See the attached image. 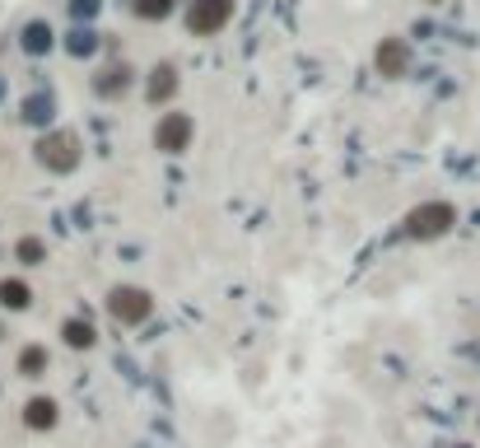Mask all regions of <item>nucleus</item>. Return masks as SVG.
<instances>
[{
    "label": "nucleus",
    "mask_w": 480,
    "mask_h": 448,
    "mask_svg": "<svg viewBox=\"0 0 480 448\" xmlns=\"http://www.w3.org/2000/svg\"><path fill=\"white\" fill-rule=\"evenodd\" d=\"M452 224H457V211L448 201H425V206H415L406 215V234L410 238H438V234H448Z\"/></svg>",
    "instance_id": "nucleus-1"
},
{
    "label": "nucleus",
    "mask_w": 480,
    "mask_h": 448,
    "mask_svg": "<svg viewBox=\"0 0 480 448\" xmlns=\"http://www.w3.org/2000/svg\"><path fill=\"white\" fill-rule=\"evenodd\" d=\"M410 66V47L401 43V37H387V43L378 47V71L383 75H406Z\"/></svg>",
    "instance_id": "nucleus-6"
},
{
    "label": "nucleus",
    "mask_w": 480,
    "mask_h": 448,
    "mask_svg": "<svg viewBox=\"0 0 480 448\" xmlns=\"http://www.w3.org/2000/svg\"><path fill=\"white\" fill-rule=\"evenodd\" d=\"M70 52H75V56L94 52V33H75V37H70Z\"/></svg>",
    "instance_id": "nucleus-16"
},
{
    "label": "nucleus",
    "mask_w": 480,
    "mask_h": 448,
    "mask_svg": "<svg viewBox=\"0 0 480 448\" xmlns=\"http://www.w3.org/2000/svg\"><path fill=\"white\" fill-rule=\"evenodd\" d=\"M173 89H178V71L173 66H154L150 71V98L159 104V98H173Z\"/></svg>",
    "instance_id": "nucleus-9"
},
{
    "label": "nucleus",
    "mask_w": 480,
    "mask_h": 448,
    "mask_svg": "<svg viewBox=\"0 0 480 448\" xmlns=\"http://www.w3.org/2000/svg\"><path fill=\"white\" fill-rule=\"evenodd\" d=\"M37 159H43V169L52 173H70L79 164V136L75 131H52L37 140Z\"/></svg>",
    "instance_id": "nucleus-2"
},
{
    "label": "nucleus",
    "mask_w": 480,
    "mask_h": 448,
    "mask_svg": "<svg viewBox=\"0 0 480 448\" xmlns=\"http://www.w3.org/2000/svg\"><path fill=\"white\" fill-rule=\"evenodd\" d=\"M234 14V0H196L192 14H186V29L192 33H219Z\"/></svg>",
    "instance_id": "nucleus-4"
},
{
    "label": "nucleus",
    "mask_w": 480,
    "mask_h": 448,
    "mask_svg": "<svg viewBox=\"0 0 480 448\" xmlns=\"http://www.w3.org/2000/svg\"><path fill=\"white\" fill-rule=\"evenodd\" d=\"M186 140H192V117H186V112H169V117L159 121V131H154V145L159 150L178 154V150H186Z\"/></svg>",
    "instance_id": "nucleus-5"
},
{
    "label": "nucleus",
    "mask_w": 480,
    "mask_h": 448,
    "mask_svg": "<svg viewBox=\"0 0 480 448\" xmlns=\"http://www.w3.org/2000/svg\"><path fill=\"white\" fill-rule=\"evenodd\" d=\"M131 89V66H108L98 75V94L103 98H117V94H127Z\"/></svg>",
    "instance_id": "nucleus-8"
},
{
    "label": "nucleus",
    "mask_w": 480,
    "mask_h": 448,
    "mask_svg": "<svg viewBox=\"0 0 480 448\" xmlns=\"http://www.w3.org/2000/svg\"><path fill=\"white\" fill-rule=\"evenodd\" d=\"M24 425H29V430H52V425H56V402L52 397H33L24 406Z\"/></svg>",
    "instance_id": "nucleus-7"
},
{
    "label": "nucleus",
    "mask_w": 480,
    "mask_h": 448,
    "mask_svg": "<svg viewBox=\"0 0 480 448\" xmlns=\"http://www.w3.org/2000/svg\"><path fill=\"white\" fill-rule=\"evenodd\" d=\"M61 336H66V345H75V351H89V345H94V328H89V322H79V318H70L66 328H61Z\"/></svg>",
    "instance_id": "nucleus-10"
},
{
    "label": "nucleus",
    "mask_w": 480,
    "mask_h": 448,
    "mask_svg": "<svg viewBox=\"0 0 480 448\" xmlns=\"http://www.w3.org/2000/svg\"><path fill=\"white\" fill-rule=\"evenodd\" d=\"M19 261H29V267H37V261L47 257V248H43V238H19Z\"/></svg>",
    "instance_id": "nucleus-14"
},
{
    "label": "nucleus",
    "mask_w": 480,
    "mask_h": 448,
    "mask_svg": "<svg viewBox=\"0 0 480 448\" xmlns=\"http://www.w3.org/2000/svg\"><path fill=\"white\" fill-rule=\"evenodd\" d=\"M43 369H47V351H43V345H29V351L19 355V374H24V378H37Z\"/></svg>",
    "instance_id": "nucleus-12"
},
{
    "label": "nucleus",
    "mask_w": 480,
    "mask_h": 448,
    "mask_svg": "<svg viewBox=\"0 0 480 448\" xmlns=\"http://www.w3.org/2000/svg\"><path fill=\"white\" fill-rule=\"evenodd\" d=\"M70 10H75V14H94V0H75Z\"/></svg>",
    "instance_id": "nucleus-17"
},
{
    "label": "nucleus",
    "mask_w": 480,
    "mask_h": 448,
    "mask_svg": "<svg viewBox=\"0 0 480 448\" xmlns=\"http://www.w3.org/2000/svg\"><path fill=\"white\" fill-rule=\"evenodd\" d=\"M47 47H52V29H47V24H29V29H24V52L43 56Z\"/></svg>",
    "instance_id": "nucleus-13"
},
{
    "label": "nucleus",
    "mask_w": 480,
    "mask_h": 448,
    "mask_svg": "<svg viewBox=\"0 0 480 448\" xmlns=\"http://www.w3.org/2000/svg\"><path fill=\"white\" fill-rule=\"evenodd\" d=\"M0 303H5V309H29V285L24 280H0Z\"/></svg>",
    "instance_id": "nucleus-11"
},
{
    "label": "nucleus",
    "mask_w": 480,
    "mask_h": 448,
    "mask_svg": "<svg viewBox=\"0 0 480 448\" xmlns=\"http://www.w3.org/2000/svg\"><path fill=\"white\" fill-rule=\"evenodd\" d=\"M150 295L145 290H136V285H117V290L108 295V313L117 318V322H145L150 318Z\"/></svg>",
    "instance_id": "nucleus-3"
},
{
    "label": "nucleus",
    "mask_w": 480,
    "mask_h": 448,
    "mask_svg": "<svg viewBox=\"0 0 480 448\" xmlns=\"http://www.w3.org/2000/svg\"><path fill=\"white\" fill-rule=\"evenodd\" d=\"M173 10V0H136V14L140 19H163Z\"/></svg>",
    "instance_id": "nucleus-15"
}]
</instances>
